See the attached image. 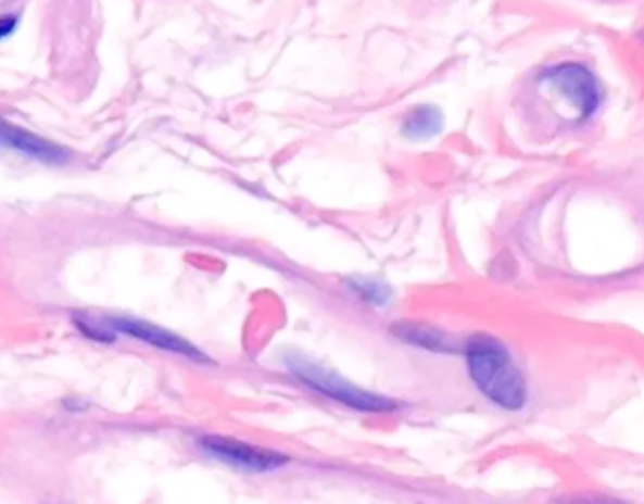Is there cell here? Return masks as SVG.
Here are the masks:
<instances>
[{"mask_svg": "<svg viewBox=\"0 0 644 504\" xmlns=\"http://www.w3.org/2000/svg\"><path fill=\"white\" fill-rule=\"evenodd\" d=\"M442 112L429 104L411 110L403 122V135L411 140H428L442 130Z\"/></svg>", "mask_w": 644, "mask_h": 504, "instance_id": "8", "label": "cell"}, {"mask_svg": "<svg viewBox=\"0 0 644 504\" xmlns=\"http://www.w3.org/2000/svg\"><path fill=\"white\" fill-rule=\"evenodd\" d=\"M283 363L291 375L295 376L299 382H303L306 388L314 389L316 393L329 396L337 403L346 404L354 411L391 412L397 408V404L388 396L355 388L354 383L348 382L346 378H342L331 368L319 365L318 361L311 360L306 355L290 353V355H286Z\"/></svg>", "mask_w": 644, "mask_h": 504, "instance_id": "2", "label": "cell"}, {"mask_svg": "<svg viewBox=\"0 0 644 504\" xmlns=\"http://www.w3.org/2000/svg\"><path fill=\"white\" fill-rule=\"evenodd\" d=\"M350 286L357 295L365 299V301H369V303L377 304V306H384L390 301V289L386 288L382 281L369 280V278H352Z\"/></svg>", "mask_w": 644, "mask_h": 504, "instance_id": "9", "label": "cell"}, {"mask_svg": "<svg viewBox=\"0 0 644 504\" xmlns=\"http://www.w3.org/2000/svg\"><path fill=\"white\" fill-rule=\"evenodd\" d=\"M391 332L403 340V342H408L413 346L424 348V350H429V352H456V344L444 332L434 329L431 325L403 322V324L391 327Z\"/></svg>", "mask_w": 644, "mask_h": 504, "instance_id": "7", "label": "cell"}, {"mask_svg": "<svg viewBox=\"0 0 644 504\" xmlns=\"http://www.w3.org/2000/svg\"><path fill=\"white\" fill-rule=\"evenodd\" d=\"M539 81L548 91L561 97L582 122L594 116L602 106L603 91L595 74L574 61H565L546 68Z\"/></svg>", "mask_w": 644, "mask_h": 504, "instance_id": "3", "label": "cell"}, {"mask_svg": "<svg viewBox=\"0 0 644 504\" xmlns=\"http://www.w3.org/2000/svg\"><path fill=\"white\" fill-rule=\"evenodd\" d=\"M2 142L7 148H12L15 152L23 153L27 158L37 159L46 165H65L71 161V152L65 148L53 144L50 140H43L33 133L20 129V127H12L8 123L2 129Z\"/></svg>", "mask_w": 644, "mask_h": 504, "instance_id": "6", "label": "cell"}, {"mask_svg": "<svg viewBox=\"0 0 644 504\" xmlns=\"http://www.w3.org/2000/svg\"><path fill=\"white\" fill-rule=\"evenodd\" d=\"M110 329L114 332H122L132 339L142 340L150 346L160 348L163 352L176 353V355H184L189 360L206 361L203 353L199 352L193 344H189L188 340L181 339L174 332L165 331L157 325L148 324L142 319H135V317H109L106 319Z\"/></svg>", "mask_w": 644, "mask_h": 504, "instance_id": "5", "label": "cell"}, {"mask_svg": "<svg viewBox=\"0 0 644 504\" xmlns=\"http://www.w3.org/2000/svg\"><path fill=\"white\" fill-rule=\"evenodd\" d=\"M199 446L212 459L227 463L232 467L244 468V470H252V472H268V470H276L290 462L286 455L276 454L265 448L252 446L248 442H240L231 437H219V434L203 437Z\"/></svg>", "mask_w": 644, "mask_h": 504, "instance_id": "4", "label": "cell"}, {"mask_svg": "<svg viewBox=\"0 0 644 504\" xmlns=\"http://www.w3.org/2000/svg\"><path fill=\"white\" fill-rule=\"evenodd\" d=\"M465 361L478 391L500 408L518 412L528 404V383L500 340L477 335L465 346Z\"/></svg>", "mask_w": 644, "mask_h": 504, "instance_id": "1", "label": "cell"}]
</instances>
